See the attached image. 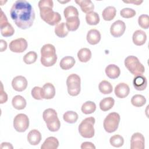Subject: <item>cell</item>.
Masks as SVG:
<instances>
[{
  "mask_svg": "<svg viewBox=\"0 0 149 149\" xmlns=\"http://www.w3.org/2000/svg\"><path fill=\"white\" fill-rule=\"evenodd\" d=\"M75 59L73 57L67 56L63 57L59 62V65L63 70H68L72 68L75 64Z\"/></svg>",
  "mask_w": 149,
  "mask_h": 149,
  "instance_id": "26",
  "label": "cell"
},
{
  "mask_svg": "<svg viewBox=\"0 0 149 149\" xmlns=\"http://www.w3.org/2000/svg\"><path fill=\"white\" fill-rule=\"evenodd\" d=\"M126 30V24L124 22L118 20L114 22L110 27V33L114 37H119L122 36Z\"/></svg>",
  "mask_w": 149,
  "mask_h": 149,
  "instance_id": "11",
  "label": "cell"
},
{
  "mask_svg": "<svg viewBox=\"0 0 149 149\" xmlns=\"http://www.w3.org/2000/svg\"><path fill=\"white\" fill-rule=\"evenodd\" d=\"M1 88L0 90V103L1 104H3L6 102L8 100V95L6 93L5 91L3 90V84L1 83Z\"/></svg>",
  "mask_w": 149,
  "mask_h": 149,
  "instance_id": "42",
  "label": "cell"
},
{
  "mask_svg": "<svg viewBox=\"0 0 149 149\" xmlns=\"http://www.w3.org/2000/svg\"><path fill=\"white\" fill-rule=\"evenodd\" d=\"M12 86L15 91H23L27 88V80L23 76H17L13 79Z\"/></svg>",
  "mask_w": 149,
  "mask_h": 149,
  "instance_id": "13",
  "label": "cell"
},
{
  "mask_svg": "<svg viewBox=\"0 0 149 149\" xmlns=\"http://www.w3.org/2000/svg\"><path fill=\"white\" fill-rule=\"evenodd\" d=\"M53 6L54 3L52 0H41L38 2L41 18L51 26L57 25L61 20V15L58 12L53 11Z\"/></svg>",
  "mask_w": 149,
  "mask_h": 149,
  "instance_id": "2",
  "label": "cell"
},
{
  "mask_svg": "<svg viewBox=\"0 0 149 149\" xmlns=\"http://www.w3.org/2000/svg\"><path fill=\"white\" fill-rule=\"evenodd\" d=\"M120 15L122 17L128 19L134 17L136 15V12L134 9L132 8H123L120 11Z\"/></svg>",
  "mask_w": 149,
  "mask_h": 149,
  "instance_id": "40",
  "label": "cell"
},
{
  "mask_svg": "<svg viewBox=\"0 0 149 149\" xmlns=\"http://www.w3.org/2000/svg\"><path fill=\"white\" fill-rule=\"evenodd\" d=\"M59 146V141L55 137H47L41 146V149H56Z\"/></svg>",
  "mask_w": 149,
  "mask_h": 149,
  "instance_id": "22",
  "label": "cell"
},
{
  "mask_svg": "<svg viewBox=\"0 0 149 149\" xmlns=\"http://www.w3.org/2000/svg\"><path fill=\"white\" fill-rule=\"evenodd\" d=\"M55 95V88L51 83H45L42 88V96L43 99L49 100L54 97Z\"/></svg>",
  "mask_w": 149,
  "mask_h": 149,
  "instance_id": "15",
  "label": "cell"
},
{
  "mask_svg": "<svg viewBox=\"0 0 149 149\" xmlns=\"http://www.w3.org/2000/svg\"><path fill=\"white\" fill-rule=\"evenodd\" d=\"M95 121L94 117H88L81 121L78 127V130L83 137L88 139L93 137L95 133L94 128Z\"/></svg>",
  "mask_w": 149,
  "mask_h": 149,
  "instance_id": "5",
  "label": "cell"
},
{
  "mask_svg": "<svg viewBox=\"0 0 149 149\" xmlns=\"http://www.w3.org/2000/svg\"><path fill=\"white\" fill-rule=\"evenodd\" d=\"M147 40V35L146 33L141 30L135 31L132 36L133 43L137 46H141L145 44Z\"/></svg>",
  "mask_w": 149,
  "mask_h": 149,
  "instance_id": "16",
  "label": "cell"
},
{
  "mask_svg": "<svg viewBox=\"0 0 149 149\" xmlns=\"http://www.w3.org/2000/svg\"><path fill=\"white\" fill-rule=\"evenodd\" d=\"M0 29L1 35L5 37L12 36L15 33L14 28L8 22L6 15L1 9L0 15Z\"/></svg>",
  "mask_w": 149,
  "mask_h": 149,
  "instance_id": "9",
  "label": "cell"
},
{
  "mask_svg": "<svg viewBox=\"0 0 149 149\" xmlns=\"http://www.w3.org/2000/svg\"><path fill=\"white\" fill-rule=\"evenodd\" d=\"M114 104L115 100L112 97H106L101 100L100 102V108L102 111H107L113 107Z\"/></svg>",
  "mask_w": 149,
  "mask_h": 149,
  "instance_id": "27",
  "label": "cell"
},
{
  "mask_svg": "<svg viewBox=\"0 0 149 149\" xmlns=\"http://www.w3.org/2000/svg\"><path fill=\"white\" fill-rule=\"evenodd\" d=\"M109 143L111 145L114 147H120L124 143V139L122 136L119 134H115L111 137Z\"/></svg>",
  "mask_w": 149,
  "mask_h": 149,
  "instance_id": "37",
  "label": "cell"
},
{
  "mask_svg": "<svg viewBox=\"0 0 149 149\" xmlns=\"http://www.w3.org/2000/svg\"><path fill=\"white\" fill-rule=\"evenodd\" d=\"M12 106L17 110L23 109L26 106V101L23 97L17 95L15 96L12 100Z\"/></svg>",
  "mask_w": 149,
  "mask_h": 149,
  "instance_id": "25",
  "label": "cell"
},
{
  "mask_svg": "<svg viewBox=\"0 0 149 149\" xmlns=\"http://www.w3.org/2000/svg\"><path fill=\"white\" fill-rule=\"evenodd\" d=\"M31 94L33 98H34L35 100H41L43 99L42 96V88L40 87H38V86L34 87L31 90Z\"/></svg>",
  "mask_w": 149,
  "mask_h": 149,
  "instance_id": "41",
  "label": "cell"
},
{
  "mask_svg": "<svg viewBox=\"0 0 149 149\" xmlns=\"http://www.w3.org/2000/svg\"><path fill=\"white\" fill-rule=\"evenodd\" d=\"M47 126L51 132H57L61 127V122L58 115L54 116L45 121Z\"/></svg>",
  "mask_w": 149,
  "mask_h": 149,
  "instance_id": "20",
  "label": "cell"
},
{
  "mask_svg": "<svg viewBox=\"0 0 149 149\" xmlns=\"http://www.w3.org/2000/svg\"><path fill=\"white\" fill-rule=\"evenodd\" d=\"M66 26L68 31H76L80 26V20L79 17H73L66 19Z\"/></svg>",
  "mask_w": 149,
  "mask_h": 149,
  "instance_id": "28",
  "label": "cell"
},
{
  "mask_svg": "<svg viewBox=\"0 0 149 149\" xmlns=\"http://www.w3.org/2000/svg\"><path fill=\"white\" fill-rule=\"evenodd\" d=\"M81 149H86V148H91V149H95V147L93 143L88 141H86L82 143L81 145Z\"/></svg>",
  "mask_w": 149,
  "mask_h": 149,
  "instance_id": "43",
  "label": "cell"
},
{
  "mask_svg": "<svg viewBox=\"0 0 149 149\" xmlns=\"http://www.w3.org/2000/svg\"><path fill=\"white\" fill-rule=\"evenodd\" d=\"M124 63L127 70L135 76L141 75L145 72L144 66L135 56H128L125 59Z\"/></svg>",
  "mask_w": 149,
  "mask_h": 149,
  "instance_id": "4",
  "label": "cell"
},
{
  "mask_svg": "<svg viewBox=\"0 0 149 149\" xmlns=\"http://www.w3.org/2000/svg\"><path fill=\"white\" fill-rule=\"evenodd\" d=\"M1 148L3 149V148H8V149H12L13 146L12 145L8 142H3L1 144Z\"/></svg>",
  "mask_w": 149,
  "mask_h": 149,
  "instance_id": "44",
  "label": "cell"
},
{
  "mask_svg": "<svg viewBox=\"0 0 149 149\" xmlns=\"http://www.w3.org/2000/svg\"><path fill=\"white\" fill-rule=\"evenodd\" d=\"M41 134L37 129H33L29 132L27 134V140L32 146H36L40 143L41 140Z\"/></svg>",
  "mask_w": 149,
  "mask_h": 149,
  "instance_id": "19",
  "label": "cell"
},
{
  "mask_svg": "<svg viewBox=\"0 0 149 149\" xmlns=\"http://www.w3.org/2000/svg\"><path fill=\"white\" fill-rule=\"evenodd\" d=\"M125 3H133L136 5H140L143 1H123Z\"/></svg>",
  "mask_w": 149,
  "mask_h": 149,
  "instance_id": "46",
  "label": "cell"
},
{
  "mask_svg": "<svg viewBox=\"0 0 149 149\" xmlns=\"http://www.w3.org/2000/svg\"><path fill=\"white\" fill-rule=\"evenodd\" d=\"M57 61V55L55 47L51 44L44 45L41 48V64L45 67L53 66Z\"/></svg>",
  "mask_w": 149,
  "mask_h": 149,
  "instance_id": "3",
  "label": "cell"
},
{
  "mask_svg": "<svg viewBox=\"0 0 149 149\" xmlns=\"http://www.w3.org/2000/svg\"><path fill=\"white\" fill-rule=\"evenodd\" d=\"M86 20L89 25H97L100 22V16L97 12L92 11L86 14Z\"/></svg>",
  "mask_w": 149,
  "mask_h": 149,
  "instance_id": "30",
  "label": "cell"
},
{
  "mask_svg": "<svg viewBox=\"0 0 149 149\" xmlns=\"http://www.w3.org/2000/svg\"><path fill=\"white\" fill-rule=\"evenodd\" d=\"M37 59V54L34 51H30L23 56V61L25 63L30 65L34 63Z\"/></svg>",
  "mask_w": 149,
  "mask_h": 149,
  "instance_id": "38",
  "label": "cell"
},
{
  "mask_svg": "<svg viewBox=\"0 0 149 149\" xmlns=\"http://www.w3.org/2000/svg\"><path fill=\"white\" fill-rule=\"evenodd\" d=\"M145 147V139L144 136L139 132L134 133L131 137V149H144Z\"/></svg>",
  "mask_w": 149,
  "mask_h": 149,
  "instance_id": "12",
  "label": "cell"
},
{
  "mask_svg": "<svg viewBox=\"0 0 149 149\" xmlns=\"http://www.w3.org/2000/svg\"><path fill=\"white\" fill-rule=\"evenodd\" d=\"M80 77L77 74H70L66 79V85L68 94L71 96H77L81 90Z\"/></svg>",
  "mask_w": 149,
  "mask_h": 149,
  "instance_id": "6",
  "label": "cell"
},
{
  "mask_svg": "<svg viewBox=\"0 0 149 149\" xmlns=\"http://www.w3.org/2000/svg\"><path fill=\"white\" fill-rule=\"evenodd\" d=\"M27 42L23 38H19L12 40L9 44V49L13 52L22 53L27 48Z\"/></svg>",
  "mask_w": 149,
  "mask_h": 149,
  "instance_id": "10",
  "label": "cell"
},
{
  "mask_svg": "<svg viewBox=\"0 0 149 149\" xmlns=\"http://www.w3.org/2000/svg\"><path fill=\"white\" fill-rule=\"evenodd\" d=\"M131 103L136 107H141L146 103V99L143 95L136 94L132 97Z\"/></svg>",
  "mask_w": 149,
  "mask_h": 149,
  "instance_id": "34",
  "label": "cell"
},
{
  "mask_svg": "<svg viewBox=\"0 0 149 149\" xmlns=\"http://www.w3.org/2000/svg\"><path fill=\"white\" fill-rule=\"evenodd\" d=\"M96 109V105L95 104L90 101H88L85 102L84 104H83L81 107V112L86 115L93 113V112H95Z\"/></svg>",
  "mask_w": 149,
  "mask_h": 149,
  "instance_id": "32",
  "label": "cell"
},
{
  "mask_svg": "<svg viewBox=\"0 0 149 149\" xmlns=\"http://www.w3.org/2000/svg\"><path fill=\"white\" fill-rule=\"evenodd\" d=\"M68 32L69 31L66 26L65 23L64 22L58 24L55 27V33L58 37L60 38H63L66 37L68 34Z\"/></svg>",
  "mask_w": 149,
  "mask_h": 149,
  "instance_id": "31",
  "label": "cell"
},
{
  "mask_svg": "<svg viewBox=\"0 0 149 149\" xmlns=\"http://www.w3.org/2000/svg\"><path fill=\"white\" fill-rule=\"evenodd\" d=\"M139 25L143 29H147L149 27V16L147 15H141L138 18Z\"/></svg>",
  "mask_w": 149,
  "mask_h": 149,
  "instance_id": "39",
  "label": "cell"
},
{
  "mask_svg": "<svg viewBox=\"0 0 149 149\" xmlns=\"http://www.w3.org/2000/svg\"><path fill=\"white\" fill-rule=\"evenodd\" d=\"M63 14L66 19L73 17H79V12L77 8L71 5L65 8Z\"/></svg>",
  "mask_w": 149,
  "mask_h": 149,
  "instance_id": "36",
  "label": "cell"
},
{
  "mask_svg": "<svg viewBox=\"0 0 149 149\" xmlns=\"http://www.w3.org/2000/svg\"><path fill=\"white\" fill-rule=\"evenodd\" d=\"M10 14L16 25L23 30L30 28L35 19V13L31 5L25 0L15 1L10 9Z\"/></svg>",
  "mask_w": 149,
  "mask_h": 149,
  "instance_id": "1",
  "label": "cell"
},
{
  "mask_svg": "<svg viewBox=\"0 0 149 149\" xmlns=\"http://www.w3.org/2000/svg\"><path fill=\"white\" fill-rule=\"evenodd\" d=\"M77 58L81 62H87L91 58V52L87 48H81L77 52Z\"/></svg>",
  "mask_w": 149,
  "mask_h": 149,
  "instance_id": "29",
  "label": "cell"
},
{
  "mask_svg": "<svg viewBox=\"0 0 149 149\" xmlns=\"http://www.w3.org/2000/svg\"><path fill=\"white\" fill-rule=\"evenodd\" d=\"M0 44H1V52H3L7 48V43L3 40H0Z\"/></svg>",
  "mask_w": 149,
  "mask_h": 149,
  "instance_id": "45",
  "label": "cell"
},
{
  "mask_svg": "<svg viewBox=\"0 0 149 149\" xmlns=\"http://www.w3.org/2000/svg\"><path fill=\"white\" fill-rule=\"evenodd\" d=\"M98 88L100 91L103 94H110L113 90L112 84L107 80L101 81L98 85Z\"/></svg>",
  "mask_w": 149,
  "mask_h": 149,
  "instance_id": "33",
  "label": "cell"
},
{
  "mask_svg": "<svg viewBox=\"0 0 149 149\" xmlns=\"http://www.w3.org/2000/svg\"><path fill=\"white\" fill-rule=\"evenodd\" d=\"M86 38L90 44L95 45L98 44L101 40V34L98 30L93 29L88 31Z\"/></svg>",
  "mask_w": 149,
  "mask_h": 149,
  "instance_id": "18",
  "label": "cell"
},
{
  "mask_svg": "<svg viewBox=\"0 0 149 149\" xmlns=\"http://www.w3.org/2000/svg\"><path fill=\"white\" fill-rule=\"evenodd\" d=\"M115 94L119 98H124L126 97L130 93V88L125 83H120L115 86Z\"/></svg>",
  "mask_w": 149,
  "mask_h": 149,
  "instance_id": "14",
  "label": "cell"
},
{
  "mask_svg": "<svg viewBox=\"0 0 149 149\" xmlns=\"http://www.w3.org/2000/svg\"><path fill=\"white\" fill-rule=\"evenodd\" d=\"M133 84L136 90L138 91L144 90L147 85V80L143 75L136 76L133 80Z\"/></svg>",
  "mask_w": 149,
  "mask_h": 149,
  "instance_id": "17",
  "label": "cell"
},
{
  "mask_svg": "<svg viewBox=\"0 0 149 149\" xmlns=\"http://www.w3.org/2000/svg\"><path fill=\"white\" fill-rule=\"evenodd\" d=\"M120 115L116 112L109 113L104 119L103 126L105 130L108 133H112L116 131L120 122Z\"/></svg>",
  "mask_w": 149,
  "mask_h": 149,
  "instance_id": "7",
  "label": "cell"
},
{
  "mask_svg": "<svg viewBox=\"0 0 149 149\" xmlns=\"http://www.w3.org/2000/svg\"><path fill=\"white\" fill-rule=\"evenodd\" d=\"M75 2L79 5L84 13L92 12L94 9V5L90 0H76Z\"/></svg>",
  "mask_w": 149,
  "mask_h": 149,
  "instance_id": "23",
  "label": "cell"
},
{
  "mask_svg": "<svg viewBox=\"0 0 149 149\" xmlns=\"http://www.w3.org/2000/svg\"><path fill=\"white\" fill-rule=\"evenodd\" d=\"M63 119L67 123H74L78 119V114L74 111H68L64 113Z\"/></svg>",
  "mask_w": 149,
  "mask_h": 149,
  "instance_id": "35",
  "label": "cell"
},
{
  "mask_svg": "<svg viewBox=\"0 0 149 149\" xmlns=\"http://www.w3.org/2000/svg\"><path fill=\"white\" fill-rule=\"evenodd\" d=\"M116 14V9L114 6H109L106 7L102 12V16L104 20L111 21L114 19Z\"/></svg>",
  "mask_w": 149,
  "mask_h": 149,
  "instance_id": "24",
  "label": "cell"
},
{
  "mask_svg": "<svg viewBox=\"0 0 149 149\" xmlns=\"http://www.w3.org/2000/svg\"><path fill=\"white\" fill-rule=\"evenodd\" d=\"M105 72L106 75L112 79L118 78L120 74V70L119 68L114 64H110L108 65L105 68Z\"/></svg>",
  "mask_w": 149,
  "mask_h": 149,
  "instance_id": "21",
  "label": "cell"
},
{
  "mask_svg": "<svg viewBox=\"0 0 149 149\" xmlns=\"http://www.w3.org/2000/svg\"><path fill=\"white\" fill-rule=\"evenodd\" d=\"M29 126V119L24 113H19L13 119V127L18 132H25Z\"/></svg>",
  "mask_w": 149,
  "mask_h": 149,
  "instance_id": "8",
  "label": "cell"
}]
</instances>
